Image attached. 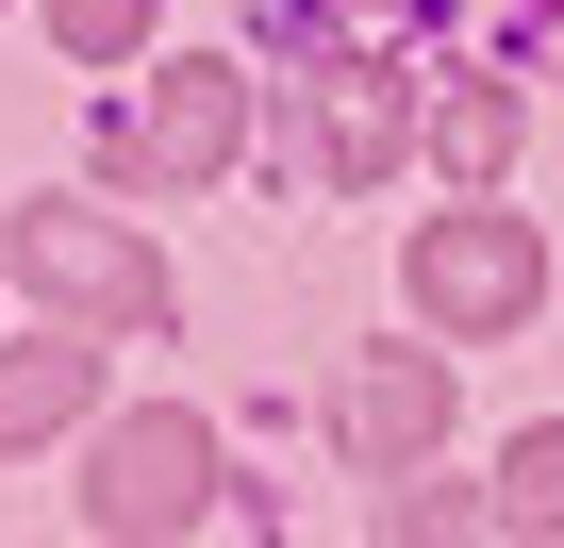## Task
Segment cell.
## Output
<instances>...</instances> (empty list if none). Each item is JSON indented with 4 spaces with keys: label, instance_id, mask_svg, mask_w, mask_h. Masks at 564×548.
Returning a JSON list of instances; mask_svg holds the SVG:
<instances>
[{
    "label": "cell",
    "instance_id": "6",
    "mask_svg": "<svg viewBox=\"0 0 564 548\" xmlns=\"http://www.w3.org/2000/svg\"><path fill=\"white\" fill-rule=\"evenodd\" d=\"M67 416H100V333L51 316L34 350H0V449H51Z\"/></svg>",
    "mask_w": 564,
    "mask_h": 548
},
{
    "label": "cell",
    "instance_id": "10",
    "mask_svg": "<svg viewBox=\"0 0 564 548\" xmlns=\"http://www.w3.org/2000/svg\"><path fill=\"white\" fill-rule=\"evenodd\" d=\"M51 34H67L84 67H133V51H150V0H51Z\"/></svg>",
    "mask_w": 564,
    "mask_h": 548
},
{
    "label": "cell",
    "instance_id": "8",
    "mask_svg": "<svg viewBox=\"0 0 564 548\" xmlns=\"http://www.w3.org/2000/svg\"><path fill=\"white\" fill-rule=\"evenodd\" d=\"M432 150H448V183H498V166H514V100H498V84H448V100H432Z\"/></svg>",
    "mask_w": 564,
    "mask_h": 548
},
{
    "label": "cell",
    "instance_id": "9",
    "mask_svg": "<svg viewBox=\"0 0 564 548\" xmlns=\"http://www.w3.org/2000/svg\"><path fill=\"white\" fill-rule=\"evenodd\" d=\"M498 531H564V432H514L498 449Z\"/></svg>",
    "mask_w": 564,
    "mask_h": 548
},
{
    "label": "cell",
    "instance_id": "3",
    "mask_svg": "<svg viewBox=\"0 0 564 548\" xmlns=\"http://www.w3.org/2000/svg\"><path fill=\"white\" fill-rule=\"evenodd\" d=\"M84 515L133 531V548H150V531H199V515H216V432H199V416H117Z\"/></svg>",
    "mask_w": 564,
    "mask_h": 548
},
{
    "label": "cell",
    "instance_id": "7",
    "mask_svg": "<svg viewBox=\"0 0 564 548\" xmlns=\"http://www.w3.org/2000/svg\"><path fill=\"white\" fill-rule=\"evenodd\" d=\"M399 133H415V117H399V84H382V67H333V84H316V166H333V183H382V166H399Z\"/></svg>",
    "mask_w": 564,
    "mask_h": 548
},
{
    "label": "cell",
    "instance_id": "2",
    "mask_svg": "<svg viewBox=\"0 0 564 548\" xmlns=\"http://www.w3.org/2000/svg\"><path fill=\"white\" fill-rule=\"evenodd\" d=\"M232 150H249V84L199 51V67H166V84L100 133V183H117V200H183V183H216Z\"/></svg>",
    "mask_w": 564,
    "mask_h": 548
},
{
    "label": "cell",
    "instance_id": "4",
    "mask_svg": "<svg viewBox=\"0 0 564 548\" xmlns=\"http://www.w3.org/2000/svg\"><path fill=\"white\" fill-rule=\"evenodd\" d=\"M547 300V249L514 233V216H432L415 233V316H448V333H514Z\"/></svg>",
    "mask_w": 564,
    "mask_h": 548
},
{
    "label": "cell",
    "instance_id": "5",
    "mask_svg": "<svg viewBox=\"0 0 564 548\" xmlns=\"http://www.w3.org/2000/svg\"><path fill=\"white\" fill-rule=\"evenodd\" d=\"M448 432V350H349L333 366V449L349 465H415Z\"/></svg>",
    "mask_w": 564,
    "mask_h": 548
},
{
    "label": "cell",
    "instance_id": "1",
    "mask_svg": "<svg viewBox=\"0 0 564 548\" xmlns=\"http://www.w3.org/2000/svg\"><path fill=\"white\" fill-rule=\"evenodd\" d=\"M0 249H18V283H34L51 316H84V333H166V266H150L133 216H100V200H34Z\"/></svg>",
    "mask_w": 564,
    "mask_h": 548
}]
</instances>
